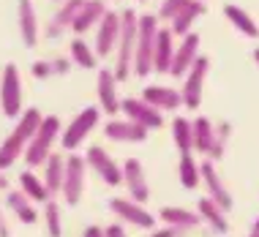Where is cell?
I'll use <instances>...</instances> for the list:
<instances>
[{
  "mask_svg": "<svg viewBox=\"0 0 259 237\" xmlns=\"http://www.w3.org/2000/svg\"><path fill=\"white\" fill-rule=\"evenodd\" d=\"M172 142L180 153H191L194 150V134H191V120L186 117H175L172 123Z\"/></svg>",
  "mask_w": 259,
  "mask_h": 237,
  "instance_id": "cell-32",
  "label": "cell"
},
{
  "mask_svg": "<svg viewBox=\"0 0 259 237\" xmlns=\"http://www.w3.org/2000/svg\"><path fill=\"white\" fill-rule=\"evenodd\" d=\"M71 63H76L79 68H96V66H99L96 50H93V46H88L85 38H74L71 41Z\"/></svg>",
  "mask_w": 259,
  "mask_h": 237,
  "instance_id": "cell-33",
  "label": "cell"
},
{
  "mask_svg": "<svg viewBox=\"0 0 259 237\" xmlns=\"http://www.w3.org/2000/svg\"><path fill=\"white\" fill-rule=\"evenodd\" d=\"M178 175H180V183H183V188H188V191H194V188H197V185L202 183L199 164H197V158H194L191 153H183V156H180Z\"/></svg>",
  "mask_w": 259,
  "mask_h": 237,
  "instance_id": "cell-31",
  "label": "cell"
},
{
  "mask_svg": "<svg viewBox=\"0 0 259 237\" xmlns=\"http://www.w3.org/2000/svg\"><path fill=\"white\" fill-rule=\"evenodd\" d=\"M19 36H22L25 46H36L38 44V17L30 0H19Z\"/></svg>",
  "mask_w": 259,
  "mask_h": 237,
  "instance_id": "cell-22",
  "label": "cell"
},
{
  "mask_svg": "<svg viewBox=\"0 0 259 237\" xmlns=\"http://www.w3.org/2000/svg\"><path fill=\"white\" fill-rule=\"evenodd\" d=\"M191 134H194V150L202 156H210V148L215 142V125L207 117H197L191 120Z\"/></svg>",
  "mask_w": 259,
  "mask_h": 237,
  "instance_id": "cell-25",
  "label": "cell"
},
{
  "mask_svg": "<svg viewBox=\"0 0 259 237\" xmlns=\"http://www.w3.org/2000/svg\"><path fill=\"white\" fill-rule=\"evenodd\" d=\"M137 27H139V17L134 9L120 11V38H117L115 46V74L117 82L128 79L131 71H134V52H137Z\"/></svg>",
  "mask_w": 259,
  "mask_h": 237,
  "instance_id": "cell-2",
  "label": "cell"
},
{
  "mask_svg": "<svg viewBox=\"0 0 259 237\" xmlns=\"http://www.w3.org/2000/svg\"><path fill=\"white\" fill-rule=\"evenodd\" d=\"M117 38H120V14L107 9L99 22V33H96V58H109L117 46Z\"/></svg>",
  "mask_w": 259,
  "mask_h": 237,
  "instance_id": "cell-12",
  "label": "cell"
},
{
  "mask_svg": "<svg viewBox=\"0 0 259 237\" xmlns=\"http://www.w3.org/2000/svg\"><path fill=\"white\" fill-rule=\"evenodd\" d=\"M104 11H107V6H104L101 0H85V6L79 9V14H76V19L71 25V30L76 33V38H82L90 27L99 25L101 17H104Z\"/></svg>",
  "mask_w": 259,
  "mask_h": 237,
  "instance_id": "cell-21",
  "label": "cell"
},
{
  "mask_svg": "<svg viewBox=\"0 0 259 237\" xmlns=\"http://www.w3.org/2000/svg\"><path fill=\"white\" fill-rule=\"evenodd\" d=\"M148 237H186L183 229H175V226H164V229H153Z\"/></svg>",
  "mask_w": 259,
  "mask_h": 237,
  "instance_id": "cell-39",
  "label": "cell"
},
{
  "mask_svg": "<svg viewBox=\"0 0 259 237\" xmlns=\"http://www.w3.org/2000/svg\"><path fill=\"white\" fill-rule=\"evenodd\" d=\"M199 175H202V183H205V188H207V199H213L224 213L232 210V194L227 191V185H224V180L219 177L213 161H202L199 164Z\"/></svg>",
  "mask_w": 259,
  "mask_h": 237,
  "instance_id": "cell-13",
  "label": "cell"
},
{
  "mask_svg": "<svg viewBox=\"0 0 259 237\" xmlns=\"http://www.w3.org/2000/svg\"><path fill=\"white\" fill-rule=\"evenodd\" d=\"M41 120H44V115H41L36 107L22 109V115H19V120H17V125H14V131L3 139V142H0V172L11 169V166L17 164L19 158H22L27 142H30L33 134L38 131Z\"/></svg>",
  "mask_w": 259,
  "mask_h": 237,
  "instance_id": "cell-1",
  "label": "cell"
},
{
  "mask_svg": "<svg viewBox=\"0 0 259 237\" xmlns=\"http://www.w3.org/2000/svg\"><path fill=\"white\" fill-rule=\"evenodd\" d=\"M0 191H9V180H6L3 172H0Z\"/></svg>",
  "mask_w": 259,
  "mask_h": 237,
  "instance_id": "cell-43",
  "label": "cell"
},
{
  "mask_svg": "<svg viewBox=\"0 0 259 237\" xmlns=\"http://www.w3.org/2000/svg\"><path fill=\"white\" fill-rule=\"evenodd\" d=\"M82 6H85V0H66V6H60L58 14L50 19L44 36L50 41H58L66 30H71V25H74V19H76V14H79Z\"/></svg>",
  "mask_w": 259,
  "mask_h": 237,
  "instance_id": "cell-16",
  "label": "cell"
},
{
  "mask_svg": "<svg viewBox=\"0 0 259 237\" xmlns=\"http://www.w3.org/2000/svg\"><path fill=\"white\" fill-rule=\"evenodd\" d=\"M99 109L104 115L120 112V99H117V79L109 68H99Z\"/></svg>",
  "mask_w": 259,
  "mask_h": 237,
  "instance_id": "cell-18",
  "label": "cell"
},
{
  "mask_svg": "<svg viewBox=\"0 0 259 237\" xmlns=\"http://www.w3.org/2000/svg\"><path fill=\"white\" fill-rule=\"evenodd\" d=\"M85 177H88L85 158L71 153L66 158V175H63V188H60V197L66 199L68 207H76L85 197Z\"/></svg>",
  "mask_w": 259,
  "mask_h": 237,
  "instance_id": "cell-5",
  "label": "cell"
},
{
  "mask_svg": "<svg viewBox=\"0 0 259 237\" xmlns=\"http://www.w3.org/2000/svg\"><path fill=\"white\" fill-rule=\"evenodd\" d=\"M22 79H19V68L9 63L3 68V79H0V107L3 115L19 117L22 115Z\"/></svg>",
  "mask_w": 259,
  "mask_h": 237,
  "instance_id": "cell-7",
  "label": "cell"
},
{
  "mask_svg": "<svg viewBox=\"0 0 259 237\" xmlns=\"http://www.w3.org/2000/svg\"><path fill=\"white\" fill-rule=\"evenodd\" d=\"M60 3H66V0H60Z\"/></svg>",
  "mask_w": 259,
  "mask_h": 237,
  "instance_id": "cell-46",
  "label": "cell"
},
{
  "mask_svg": "<svg viewBox=\"0 0 259 237\" xmlns=\"http://www.w3.org/2000/svg\"><path fill=\"white\" fill-rule=\"evenodd\" d=\"M44 229L50 237H63V213L55 199H50L44 205Z\"/></svg>",
  "mask_w": 259,
  "mask_h": 237,
  "instance_id": "cell-34",
  "label": "cell"
},
{
  "mask_svg": "<svg viewBox=\"0 0 259 237\" xmlns=\"http://www.w3.org/2000/svg\"><path fill=\"white\" fill-rule=\"evenodd\" d=\"M19 191L25 194L30 202H50V191H47V185H44V180H41L33 169H25L22 175H19Z\"/></svg>",
  "mask_w": 259,
  "mask_h": 237,
  "instance_id": "cell-26",
  "label": "cell"
},
{
  "mask_svg": "<svg viewBox=\"0 0 259 237\" xmlns=\"http://www.w3.org/2000/svg\"><path fill=\"white\" fill-rule=\"evenodd\" d=\"M150 131L142 128V125L131 123V120H109L107 125H104V136H109L112 142H131V145H139L148 139Z\"/></svg>",
  "mask_w": 259,
  "mask_h": 237,
  "instance_id": "cell-19",
  "label": "cell"
},
{
  "mask_svg": "<svg viewBox=\"0 0 259 237\" xmlns=\"http://www.w3.org/2000/svg\"><path fill=\"white\" fill-rule=\"evenodd\" d=\"M82 158H85V164H88L90 169H93L107 185H120V183H123L120 166L112 161L109 153L104 150L101 145H90V148H88V156H82Z\"/></svg>",
  "mask_w": 259,
  "mask_h": 237,
  "instance_id": "cell-11",
  "label": "cell"
},
{
  "mask_svg": "<svg viewBox=\"0 0 259 237\" xmlns=\"http://www.w3.org/2000/svg\"><path fill=\"white\" fill-rule=\"evenodd\" d=\"M188 3H191V0H164V6L158 9L156 19H169V22H172V19L178 17V14L183 11Z\"/></svg>",
  "mask_w": 259,
  "mask_h": 237,
  "instance_id": "cell-36",
  "label": "cell"
},
{
  "mask_svg": "<svg viewBox=\"0 0 259 237\" xmlns=\"http://www.w3.org/2000/svg\"><path fill=\"white\" fill-rule=\"evenodd\" d=\"M158 218L164 221L166 226L183 229V232H188V229H197L202 224L199 213L197 210H186V207H161Z\"/></svg>",
  "mask_w": 259,
  "mask_h": 237,
  "instance_id": "cell-23",
  "label": "cell"
},
{
  "mask_svg": "<svg viewBox=\"0 0 259 237\" xmlns=\"http://www.w3.org/2000/svg\"><path fill=\"white\" fill-rule=\"evenodd\" d=\"M120 112L125 115V120H131V123H137V125H142V128H148V131H156L164 125V117H161L158 109H153L148 101H142V99H123L120 101Z\"/></svg>",
  "mask_w": 259,
  "mask_h": 237,
  "instance_id": "cell-10",
  "label": "cell"
},
{
  "mask_svg": "<svg viewBox=\"0 0 259 237\" xmlns=\"http://www.w3.org/2000/svg\"><path fill=\"white\" fill-rule=\"evenodd\" d=\"M199 14H205V6H202V0H191V3H188L186 9L172 19L169 33H172V36H188V33H191V22L199 17Z\"/></svg>",
  "mask_w": 259,
  "mask_h": 237,
  "instance_id": "cell-29",
  "label": "cell"
},
{
  "mask_svg": "<svg viewBox=\"0 0 259 237\" xmlns=\"http://www.w3.org/2000/svg\"><path fill=\"white\" fill-rule=\"evenodd\" d=\"M158 19L156 14H142L137 27V52H134V74L148 76L153 74V50H156Z\"/></svg>",
  "mask_w": 259,
  "mask_h": 237,
  "instance_id": "cell-4",
  "label": "cell"
},
{
  "mask_svg": "<svg viewBox=\"0 0 259 237\" xmlns=\"http://www.w3.org/2000/svg\"><path fill=\"white\" fill-rule=\"evenodd\" d=\"M120 172H123V185L128 188L131 199L139 202V205L148 202L150 199V185H148V177H145L142 164H139L137 158H125V164L120 166Z\"/></svg>",
  "mask_w": 259,
  "mask_h": 237,
  "instance_id": "cell-14",
  "label": "cell"
},
{
  "mask_svg": "<svg viewBox=\"0 0 259 237\" xmlns=\"http://www.w3.org/2000/svg\"><path fill=\"white\" fill-rule=\"evenodd\" d=\"M6 202H9V207H11V213L17 215L22 224H36L38 221V210H36V205H33L30 199L25 197L22 191H9V197H6Z\"/></svg>",
  "mask_w": 259,
  "mask_h": 237,
  "instance_id": "cell-28",
  "label": "cell"
},
{
  "mask_svg": "<svg viewBox=\"0 0 259 237\" xmlns=\"http://www.w3.org/2000/svg\"><path fill=\"white\" fill-rule=\"evenodd\" d=\"M197 213H199V218H202V221H207V224L213 226V232H219V234H227V232H229L227 213H224L213 199H207V197H205V199H199Z\"/></svg>",
  "mask_w": 259,
  "mask_h": 237,
  "instance_id": "cell-27",
  "label": "cell"
},
{
  "mask_svg": "<svg viewBox=\"0 0 259 237\" xmlns=\"http://www.w3.org/2000/svg\"><path fill=\"white\" fill-rule=\"evenodd\" d=\"M224 14H227V19H229V22H232V25H235L240 33H246L248 38H256V36H259V27H256V22L248 17L246 11L240 9V6L227 3V6H224Z\"/></svg>",
  "mask_w": 259,
  "mask_h": 237,
  "instance_id": "cell-30",
  "label": "cell"
},
{
  "mask_svg": "<svg viewBox=\"0 0 259 237\" xmlns=\"http://www.w3.org/2000/svg\"><path fill=\"white\" fill-rule=\"evenodd\" d=\"M60 131H63L60 117L47 115L44 120H41L38 131L33 134V139L27 142V148H25V153H22L27 169H38V166L47 164V158L52 156V145L60 139Z\"/></svg>",
  "mask_w": 259,
  "mask_h": 237,
  "instance_id": "cell-3",
  "label": "cell"
},
{
  "mask_svg": "<svg viewBox=\"0 0 259 237\" xmlns=\"http://www.w3.org/2000/svg\"><path fill=\"white\" fill-rule=\"evenodd\" d=\"M0 237H11V226L6 224V215L0 213Z\"/></svg>",
  "mask_w": 259,
  "mask_h": 237,
  "instance_id": "cell-41",
  "label": "cell"
},
{
  "mask_svg": "<svg viewBox=\"0 0 259 237\" xmlns=\"http://www.w3.org/2000/svg\"><path fill=\"white\" fill-rule=\"evenodd\" d=\"M254 60L259 63V50H254Z\"/></svg>",
  "mask_w": 259,
  "mask_h": 237,
  "instance_id": "cell-45",
  "label": "cell"
},
{
  "mask_svg": "<svg viewBox=\"0 0 259 237\" xmlns=\"http://www.w3.org/2000/svg\"><path fill=\"white\" fill-rule=\"evenodd\" d=\"M82 237H104V229H101V226H88Z\"/></svg>",
  "mask_w": 259,
  "mask_h": 237,
  "instance_id": "cell-42",
  "label": "cell"
},
{
  "mask_svg": "<svg viewBox=\"0 0 259 237\" xmlns=\"http://www.w3.org/2000/svg\"><path fill=\"white\" fill-rule=\"evenodd\" d=\"M207 68H210V60L207 58H199L194 60V66L188 68L186 74V85L180 90V99H183V107L197 112V107L202 104V85H205V76H207Z\"/></svg>",
  "mask_w": 259,
  "mask_h": 237,
  "instance_id": "cell-8",
  "label": "cell"
},
{
  "mask_svg": "<svg viewBox=\"0 0 259 237\" xmlns=\"http://www.w3.org/2000/svg\"><path fill=\"white\" fill-rule=\"evenodd\" d=\"M33 76H36V79H50V76H52L50 60H36V63H33Z\"/></svg>",
  "mask_w": 259,
  "mask_h": 237,
  "instance_id": "cell-38",
  "label": "cell"
},
{
  "mask_svg": "<svg viewBox=\"0 0 259 237\" xmlns=\"http://www.w3.org/2000/svg\"><path fill=\"white\" fill-rule=\"evenodd\" d=\"M99 117H101V109H99V107H85L71 123L66 125V131H60V145H63L68 153H74V150L88 139L90 131L99 125Z\"/></svg>",
  "mask_w": 259,
  "mask_h": 237,
  "instance_id": "cell-6",
  "label": "cell"
},
{
  "mask_svg": "<svg viewBox=\"0 0 259 237\" xmlns=\"http://www.w3.org/2000/svg\"><path fill=\"white\" fill-rule=\"evenodd\" d=\"M109 210L120 221H125V224H134L139 229H156V215H153L150 210H145V207L134 199L115 197V199H109Z\"/></svg>",
  "mask_w": 259,
  "mask_h": 237,
  "instance_id": "cell-9",
  "label": "cell"
},
{
  "mask_svg": "<svg viewBox=\"0 0 259 237\" xmlns=\"http://www.w3.org/2000/svg\"><path fill=\"white\" fill-rule=\"evenodd\" d=\"M248 237H259V218L254 221V226H251V234Z\"/></svg>",
  "mask_w": 259,
  "mask_h": 237,
  "instance_id": "cell-44",
  "label": "cell"
},
{
  "mask_svg": "<svg viewBox=\"0 0 259 237\" xmlns=\"http://www.w3.org/2000/svg\"><path fill=\"white\" fill-rule=\"evenodd\" d=\"M50 66H52V76H55V74H58V76H66L68 71H71V60L63 58V55L52 58V60H50Z\"/></svg>",
  "mask_w": 259,
  "mask_h": 237,
  "instance_id": "cell-37",
  "label": "cell"
},
{
  "mask_svg": "<svg viewBox=\"0 0 259 237\" xmlns=\"http://www.w3.org/2000/svg\"><path fill=\"white\" fill-rule=\"evenodd\" d=\"M199 50V36L197 33H188V36H183V44L175 50V58H172V66H169V76H186L188 68L194 66V60L199 58L197 55Z\"/></svg>",
  "mask_w": 259,
  "mask_h": 237,
  "instance_id": "cell-15",
  "label": "cell"
},
{
  "mask_svg": "<svg viewBox=\"0 0 259 237\" xmlns=\"http://www.w3.org/2000/svg\"><path fill=\"white\" fill-rule=\"evenodd\" d=\"M229 134H232V125H229V123H221L219 128H215V142H213V148H210L207 161H219V158L224 156L227 142H229Z\"/></svg>",
  "mask_w": 259,
  "mask_h": 237,
  "instance_id": "cell-35",
  "label": "cell"
},
{
  "mask_svg": "<svg viewBox=\"0 0 259 237\" xmlns=\"http://www.w3.org/2000/svg\"><path fill=\"white\" fill-rule=\"evenodd\" d=\"M142 101H148L158 112H175L178 107H183V99H180L178 90L164 85H148L142 90Z\"/></svg>",
  "mask_w": 259,
  "mask_h": 237,
  "instance_id": "cell-17",
  "label": "cell"
},
{
  "mask_svg": "<svg viewBox=\"0 0 259 237\" xmlns=\"http://www.w3.org/2000/svg\"><path fill=\"white\" fill-rule=\"evenodd\" d=\"M172 58H175L172 33H169V27H158V33H156V50H153V71L169 74Z\"/></svg>",
  "mask_w": 259,
  "mask_h": 237,
  "instance_id": "cell-20",
  "label": "cell"
},
{
  "mask_svg": "<svg viewBox=\"0 0 259 237\" xmlns=\"http://www.w3.org/2000/svg\"><path fill=\"white\" fill-rule=\"evenodd\" d=\"M104 237H128V234H125V229L120 224H109L104 229Z\"/></svg>",
  "mask_w": 259,
  "mask_h": 237,
  "instance_id": "cell-40",
  "label": "cell"
},
{
  "mask_svg": "<svg viewBox=\"0 0 259 237\" xmlns=\"http://www.w3.org/2000/svg\"><path fill=\"white\" fill-rule=\"evenodd\" d=\"M63 175H66V158L58 156V153H52L50 158H47L44 164V185L47 191H50V197H58L60 188H63Z\"/></svg>",
  "mask_w": 259,
  "mask_h": 237,
  "instance_id": "cell-24",
  "label": "cell"
}]
</instances>
